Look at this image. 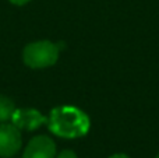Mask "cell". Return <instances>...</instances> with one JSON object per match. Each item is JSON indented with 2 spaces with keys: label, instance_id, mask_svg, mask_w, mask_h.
<instances>
[{
  "label": "cell",
  "instance_id": "1",
  "mask_svg": "<svg viewBox=\"0 0 159 158\" xmlns=\"http://www.w3.org/2000/svg\"><path fill=\"white\" fill-rule=\"evenodd\" d=\"M50 132L64 139H75L88 133L89 119L74 106H59L53 109L48 119Z\"/></svg>",
  "mask_w": 159,
  "mask_h": 158
},
{
  "label": "cell",
  "instance_id": "2",
  "mask_svg": "<svg viewBox=\"0 0 159 158\" xmlns=\"http://www.w3.org/2000/svg\"><path fill=\"white\" fill-rule=\"evenodd\" d=\"M59 48L50 41L31 42L22 50V60L31 69H46L57 62Z\"/></svg>",
  "mask_w": 159,
  "mask_h": 158
},
{
  "label": "cell",
  "instance_id": "3",
  "mask_svg": "<svg viewBox=\"0 0 159 158\" xmlns=\"http://www.w3.org/2000/svg\"><path fill=\"white\" fill-rule=\"evenodd\" d=\"M22 146L21 132L13 123H0V158H11Z\"/></svg>",
  "mask_w": 159,
  "mask_h": 158
},
{
  "label": "cell",
  "instance_id": "4",
  "mask_svg": "<svg viewBox=\"0 0 159 158\" xmlns=\"http://www.w3.org/2000/svg\"><path fill=\"white\" fill-rule=\"evenodd\" d=\"M22 158H56V144L48 136H35L30 140Z\"/></svg>",
  "mask_w": 159,
  "mask_h": 158
},
{
  "label": "cell",
  "instance_id": "5",
  "mask_svg": "<svg viewBox=\"0 0 159 158\" xmlns=\"http://www.w3.org/2000/svg\"><path fill=\"white\" fill-rule=\"evenodd\" d=\"M11 123L20 130H35L43 123H48V118H45L36 109L25 108V109H16L11 118Z\"/></svg>",
  "mask_w": 159,
  "mask_h": 158
},
{
  "label": "cell",
  "instance_id": "6",
  "mask_svg": "<svg viewBox=\"0 0 159 158\" xmlns=\"http://www.w3.org/2000/svg\"><path fill=\"white\" fill-rule=\"evenodd\" d=\"M16 111L13 100H10L6 95H0V123H4L13 118V114Z\"/></svg>",
  "mask_w": 159,
  "mask_h": 158
},
{
  "label": "cell",
  "instance_id": "7",
  "mask_svg": "<svg viewBox=\"0 0 159 158\" xmlns=\"http://www.w3.org/2000/svg\"><path fill=\"white\" fill-rule=\"evenodd\" d=\"M56 158H78V157L73 150H63L59 154H56Z\"/></svg>",
  "mask_w": 159,
  "mask_h": 158
},
{
  "label": "cell",
  "instance_id": "8",
  "mask_svg": "<svg viewBox=\"0 0 159 158\" xmlns=\"http://www.w3.org/2000/svg\"><path fill=\"white\" fill-rule=\"evenodd\" d=\"M8 2L16 6H24V4H27V3H30L31 0H8Z\"/></svg>",
  "mask_w": 159,
  "mask_h": 158
},
{
  "label": "cell",
  "instance_id": "9",
  "mask_svg": "<svg viewBox=\"0 0 159 158\" xmlns=\"http://www.w3.org/2000/svg\"><path fill=\"white\" fill-rule=\"evenodd\" d=\"M109 158H130V157L126 156V154H113V156H110Z\"/></svg>",
  "mask_w": 159,
  "mask_h": 158
},
{
  "label": "cell",
  "instance_id": "10",
  "mask_svg": "<svg viewBox=\"0 0 159 158\" xmlns=\"http://www.w3.org/2000/svg\"><path fill=\"white\" fill-rule=\"evenodd\" d=\"M155 158H159V153H158V156H157V157H155Z\"/></svg>",
  "mask_w": 159,
  "mask_h": 158
}]
</instances>
